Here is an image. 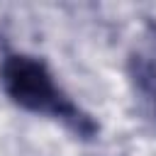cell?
Returning <instances> with one entry per match:
<instances>
[{
	"label": "cell",
	"instance_id": "1",
	"mask_svg": "<svg viewBox=\"0 0 156 156\" xmlns=\"http://www.w3.org/2000/svg\"><path fill=\"white\" fill-rule=\"evenodd\" d=\"M0 83L17 107L56 119L80 139H93L98 134V122L71 100L41 58L7 54L0 63Z\"/></svg>",
	"mask_w": 156,
	"mask_h": 156
},
{
	"label": "cell",
	"instance_id": "2",
	"mask_svg": "<svg viewBox=\"0 0 156 156\" xmlns=\"http://www.w3.org/2000/svg\"><path fill=\"white\" fill-rule=\"evenodd\" d=\"M134 80L141 90L151 93L156 100V63L151 56H136L134 58Z\"/></svg>",
	"mask_w": 156,
	"mask_h": 156
}]
</instances>
